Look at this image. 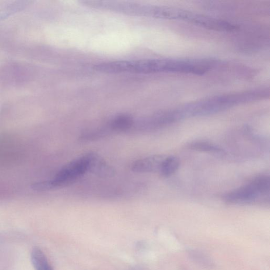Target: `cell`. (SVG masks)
<instances>
[{
	"label": "cell",
	"mask_w": 270,
	"mask_h": 270,
	"mask_svg": "<svg viewBox=\"0 0 270 270\" xmlns=\"http://www.w3.org/2000/svg\"><path fill=\"white\" fill-rule=\"evenodd\" d=\"M89 152L66 165L51 181L35 184L37 190H45L68 185L88 172Z\"/></svg>",
	"instance_id": "cell-1"
},
{
	"label": "cell",
	"mask_w": 270,
	"mask_h": 270,
	"mask_svg": "<svg viewBox=\"0 0 270 270\" xmlns=\"http://www.w3.org/2000/svg\"><path fill=\"white\" fill-rule=\"evenodd\" d=\"M269 187V176H259L248 184L227 194L224 200L230 203L250 204L268 194Z\"/></svg>",
	"instance_id": "cell-2"
},
{
	"label": "cell",
	"mask_w": 270,
	"mask_h": 270,
	"mask_svg": "<svg viewBox=\"0 0 270 270\" xmlns=\"http://www.w3.org/2000/svg\"><path fill=\"white\" fill-rule=\"evenodd\" d=\"M166 157L156 155L137 160L132 164L131 169L133 172L139 173H160Z\"/></svg>",
	"instance_id": "cell-3"
},
{
	"label": "cell",
	"mask_w": 270,
	"mask_h": 270,
	"mask_svg": "<svg viewBox=\"0 0 270 270\" xmlns=\"http://www.w3.org/2000/svg\"><path fill=\"white\" fill-rule=\"evenodd\" d=\"M88 172L102 178L111 177L114 175L112 167L94 152H89Z\"/></svg>",
	"instance_id": "cell-4"
},
{
	"label": "cell",
	"mask_w": 270,
	"mask_h": 270,
	"mask_svg": "<svg viewBox=\"0 0 270 270\" xmlns=\"http://www.w3.org/2000/svg\"><path fill=\"white\" fill-rule=\"evenodd\" d=\"M134 122L131 115L120 114L110 120L106 126L110 133L129 132L131 130Z\"/></svg>",
	"instance_id": "cell-5"
},
{
	"label": "cell",
	"mask_w": 270,
	"mask_h": 270,
	"mask_svg": "<svg viewBox=\"0 0 270 270\" xmlns=\"http://www.w3.org/2000/svg\"><path fill=\"white\" fill-rule=\"evenodd\" d=\"M31 260L35 270H54L45 253L38 248L35 247L32 249Z\"/></svg>",
	"instance_id": "cell-6"
},
{
	"label": "cell",
	"mask_w": 270,
	"mask_h": 270,
	"mask_svg": "<svg viewBox=\"0 0 270 270\" xmlns=\"http://www.w3.org/2000/svg\"><path fill=\"white\" fill-rule=\"evenodd\" d=\"M179 165L180 161L177 158L173 156L167 157L160 173L164 177H169L177 171Z\"/></svg>",
	"instance_id": "cell-7"
},
{
	"label": "cell",
	"mask_w": 270,
	"mask_h": 270,
	"mask_svg": "<svg viewBox=\"0 0 270 270\" xmlns=\"http://www.w3.org/2000/svg\"><path fill=\"white\" fill-rule=\"evenodd\" d=\"M188 147L192 150L211 153H221L223 151L221 147L205 141H195L190 143Z\"/></svg>",
	"instance_id": "cell-8"
}]
</instances>
